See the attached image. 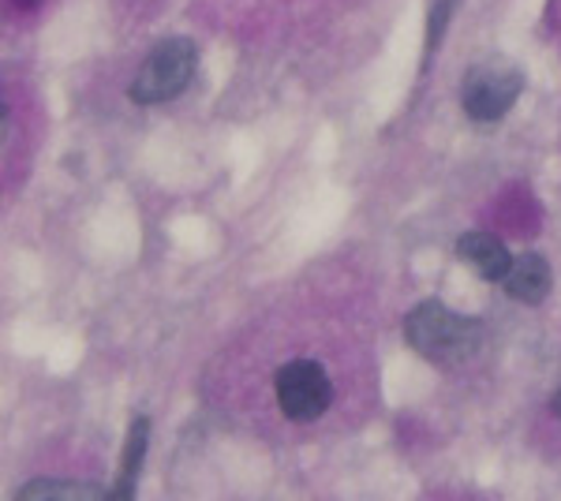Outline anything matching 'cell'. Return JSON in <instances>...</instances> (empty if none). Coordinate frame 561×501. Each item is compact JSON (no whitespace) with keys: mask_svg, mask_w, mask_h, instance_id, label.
<instances>
[{"mask_svg":"<svg viewBox=\"0 0 561 501\" xmlns=\"http://www.w3.org/2000/svg\"><path fill=\"white\" fill-rule=\"evenodd\" d=\"M404 341L412 352L442 371L468 363L483 344V322L476 315H460L442 299H423L404 318Z\"/></svg>","mask_w":561,"mask_h":501,"instance_id":"6da1fadb","label":"cell"},{"mask_svg":"<svg viewBox=\"0 0 561 501\" xmlns=\"http://www.w3.org/2000/svg\"><path fill=\"white\" fill-rule=\"evenodd\" d=\"M198 71V45L192 38H165L147 53L135 79L128 83V98L135 105H165L176 102L192 87Z\"/></svg>","mask_w":561,"mask_h":501,"instance_id":"7a4b0ae2","label":"cell"},{"mask_svg":"<svg viewBox=\"0 0 561 501\" xmlns=\"http://www.w3.org/2000/svg\"><path fill=\"white\" fill-rule=\"evenodd\" d=\"M524 94V71L517 64L491 57L479 60L465 71V83H460V109L472 124H497L505 121L513 105Z\"/></svg>","mask_w":561,"mask_h":501,"instance_id":"3957f363","label":"cell"},{"mask_svg":"<svg viewBox=\"0 0 561 501\" xmlns=\"http://www.w3.org/2000/svg\"><path fill=\"white\" fill-rule=\"evenodd\" d=\"M274 397L285 419L293 423H314L330 412L333 405V382L322 363L314 360H288L274 375Z\"/></svg>","mask_w":561,"mask_h":501,"instance_id":"277c9868","label":"cell"},{"mask_svg":"<svg viewBox=\"0 0 561 501\" xmlns=\"http://www.w3.org/2000/svg\"><path fill=\"white\" fill-rule=\"evenodd\" d=\"M502 288L510 299H517L524 307H539L542 299L550 296V288H554V270H550V262L542 259L539 251H524L513 259L510 273L502 277Z\"/></svg>","mask_w":561,"mask_h":501,"instance_id":"5b68a950","label":"cell"},{"mask_svg":"<svg viewBox=\"0 0 561 501\" xmlns=\"http://www.w3.org/2000/svg\"><path fill=\"white\" fill-rule=\"evenodd\" d=\"M457 254H460V262H468V270H472L476 277H483V281H502L505 273H510V266H513L510 248H505L497 236L479 232V229L460 236Z\"/></svg>","mask_w":561,"mask_h":501,"instance_id":"8992f818","label":"cell"},{"mask_svg":"<svg viewBox=\"0 0 561 501\" xmlns=\"http://www.w3.org/2000/svg\"><path fill=\"white\" fill-rule=\"evenodd\" d=\"M150 434H153L150 419L147 415H135L131 426H128V439H124V449H121V468H116L113 501H131L135 498V482H139L142 460H147Z\"/></svg>","mask_w":561,"mask_h":501,"instance_id":"52a82bcc","label":"cell"},{"mask_svg":"<svg viewBox=\"0 0 561 501\" xmlns=\"http://www.w3.org/2000/svg\"><path fill=\"white\" fill-rule=\"evenodd\" d=\"M113 501V487L98 482H76V479H31L15 490V501Z\"/></svg>","mask_w":561,"mask_h":501,"instance_id":"ba28073f","label":"cell"},{"mask_svg":"<svg viewBox=\"0 0 561 501\" xmlns=\"http://www.w3.org/2000/svg\"><path fill=\"white\" fill-rule=\"evenodd\" d=\"M454 8H457V0H434V8H431V31H427V60H423V68H431V57L438 53V45H442V34H446V26L449 20H454Z\"/></svg>","mask_w":561,"mask_h":501,"instance_id":"9c48e42d","label":"cell"},{"mask_svg":"<svg viewBox=\"0 0 561 501\" xmlns=\"http://www.w3.org/2000/svg\"><path fill=\"white\" fill-rule=\"evenodd\" d=\"M550 412H554L561 419V386L554 389V397H550Z\"/></svg>","mask_w":561,"mask_h":501,"instance_id":"30bf717a","label":"cell"},{"mask_svg":"<svg viewBox=\"0 0 561 501\" xmlns=\"http://www.w3.org/2000/svg\"><path fill=\"white\" fill-rule=\"evenodd\" d=\"M12 4H15V8H23V12H26V8H34L38 0H12Z\"/></svg>","mask_w":561,"mask_h":501,"instance_id":"8fae6325","label":"cell"}]
</instances>
